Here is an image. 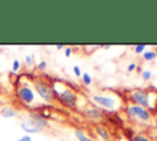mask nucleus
<instances>
[{"mask_svg": "<svg viewBox=\"0 0 157 141\" xmlns=\"http://www.w3.org/2000/svg\"><path fill=\"white\" fill-rule=\"evenodd\" d=\"M18 67H20V63H18V60H13V63H12V70H13V71H17Z\"/></svg>", "mask_w": 157, "mask_h": 141, "instance_id": "18", "label": "nucleus"}, {"mask_svg": "<svg viewBox=\"0 0 157 141\" xmlns=\"http://www.w3.org/2000/svg\"><path fill=\"white\" fill-rule=\"evenodd\" d=\"M75 136L78 139V141H92L81 129H76L75 130Z\"/></svg>", "mask_w": 157, "mask_h": 141, "instance_id": "12", "label": "nucleus"}, {"mask_svg": "<svg viewBox=\"0 0 157 141\" xmlns=\"http://www.w3.org/2000/svg\"><path fill=\"white\" fill-rule=\"evenodd\" d=\"M61 48H63V44H58L56 45V49H61Z\"/></svg>", "mask_w": 157, "mask_h": 141, "instance_id": "25", "label": "nucleus"}, {"mask_svg": "<svg viewBox=\"0 0 157 141\" xmlns=\"http://www.w3.org/2000/svg\"><path fill=\"white\" fill-rule=\"evenodd\" d=\"M135 69H136V64H135V63H131V64H129V66H128V71H129V72L134 71Z\"/></svg>", "mask_w": 157, "mask_h": 141, "instance_id": "19", "label": "nucleus"}, {"mask_svg": "<svg viewBox=\"0 0 157 141\" xmlns=\"http://www.w3.org/2000/svg\"><path fill=\"white\" fill-rule=\"evenodd\" d=\"M130 141H150V139H148L147 136L142 135V134H136V135H134V136L131 137Z\"/></svg>", "mask_w": 157, "mask_h": 141, "instance_id": "13", "label": "nucleus"}, {"mask_svg": "<svg viewBox=\"0 0 157 141\" xmlns=\"http://www.w3.org/2000/svg\"><path fill=\"white\" fill-rule=\"evenodd\" d=\"M34 87L38 92V94L47 102H52L54 99V94H53V90L50 88V86L43 81H36L34 82Z\"/></svg>", "mask_w": 157, "mask_h": 141, "instance_id": "2", "label": "nucleus"}, {"mask_svg": "<svg viewBox=\"0 0 157 141\" xmlns=\"http://www.w3.org/2000/svg\"><path fill=\"white\" fill-rule=\"evenodd\" d=\"M21 128H22V130H25V131L28 132V134H37L38 131H40V129H39L32 120L22 121V123H21Z\"/></svg>", "mask_w": 157, "mask_h": 141, "instance_id": "7", "label": "nucleus"}, {"mask_svg": "<svg viewBox=\"0 0 157 141\" xmlns=\"http://www.w3.org/2000/svg\"><path fill=\"white\" fill-rule=\"evenodd\" d=\"M45 66H47V63H45V61H42V63L38 64V69H39V70H44Z\"/></svg>", "mask_w": 157, "mask_h": 141, "instance_id": "21", "label": "nucleus"}, {"mask_svg": "<svg viewBox=\"0 0 157 141\" xmlns=\"http://www.w3.org/2000/svg\"><path fill=\"white\" fill-rule=\"evenodd\" d=\"M21 141H32V139H31L29 135H26V136H23V137L21 139Z\"/></svg>", "mask_w": 157, "mask_h": 141, "instance_id": "24", "label": "nucleus"}, {"mask_svg": "<svg viewBox=\"0 0 157 141\" xmlns=\"http://www.w3.org/2000/svg\"><path fill=\"white\" fill-rule=\"evenodd\" d=\"M93 101L96 103H98L99 105L104 107V108H108V109H113L117 104L115 99L112 98V97H105V96H93Z\"/></svg>", "mask_w": 157, "mask_h": 141, "instance_id": "5", "label": "nucleus"}, {"mask_svg": "<svg viewBox=\"0 0 157 141\" xmlns=\"http://www.w3.org/2000/svg\"><path fill=\"white\" fill-rule=\"evenodd\" d=\"M59 99H60V102L64 103L66 107L72 108V107H75V104H76L77 97H76V94H75L71 90H65L64 92H61V93L59 94Z\"/></svg>", "mask_w": 157, "mask_h": 141, "instance_id": "4", "label": "nucleus"}, {"mask_svg": "<svg viewBox=\"0 0 157 141\" xmlns=\"http://www.w3.org/2000/svg\"><path fill=\"white\" fill-rule=\"evenodd\" d=\"M141 77H142V80L147 81V80H150V78L152 77V72H151L150 70H144V71L141 72Z\"/></svg>", "mask_w": 157, "mask_h": 141, "instance_id": "15", "label": "nucleus"}, {"mask_svg": "<svg viewBox=\"0 0 157 141\" xmlns=\"http://www.w3.org/2000/svg\"><path fill=\"white\" fill-rule=\"evenodd\" d=\"M82 80H83V83H85V85H91V82H92L91 76H90L87 72H85V74L82 75Z\"/></svg>", "mask_w": 157, "mask_h": 141, "instance_id": "17", "label": "nucleus"}, {"mask_svg": "<svg viewBox=\"0 0 157 141\" xmlns=\"http://www.w3.org/2000/svg\"><path fill=\"white\" fill-rule=\"evenodd\" d=\"M145 49H146V45H145V44H137V45H135V48H134V50H135L136 54H142Z\"/></svg>", "mask_w": 157, "mask_h": 141, "instance_id": "16", "label": "nucleus"}, {"mask_svg": "<svg viewBox=\"0 0 157 141\" xmlns=\"http://www.w3.org/2000/svg\"><path fill=\"white\" fill-rule=\"evenodd\" d=\"M97 132H98V135L102 137V139H104V140H109L110 139V135H109V132H108V130L105 129V128H103V126H97Z\"/></svg>", "mask_w": 157, "mask_h": 141, "instance_id": "11", "label": "nucleus"}, {"mask_svg": "<svg viewBox=\"0 0 157 141\" xmlns=\"http://www.w3.org/2000/svg\"><path fill=\"white\" fill-rule=\"evenodd\" d=\"M0 114L4 116V118H12V116H15L17 113H16V110H13L12 108H4V109H1V112H0Z\"/></svg>", "mask_w": 157, "mask_h": 141, "instance_id": "10", "label": "nucleus"}, {"mask_svg": "<svg viewBox=\"0 0 157 141\" xmlns=\"http://www.w3.org/2000/svg\"><path fill=\"white\" fill-rule=\"evenodd\" d=\"M71 51H72V49L69 47V48H66L65 49V56H70L71 55Z\"/></svg>", "mask_w": 157, "mask_h": 141, "instance_id": "22", "label": "nucleus"}, {"mask_svg": "<svg viewBox=\"0 0 157 141\" xmlns=\"http://www.w3.org/2000/svg\"><path fill=\"white\" fill-rule=\"evenodd\" d=\"M126 113L130 118H137L142 121H147L151 119V113L148 109L144 108V107H140V105H136V104H132V105H129L126 108Z\"/></svg>", "mask_w": 157, "mask_h": 141, "instance_id": "1", "label": "nucleus"}, {"mask_svg": "<svg viewBox=\"0 0 157 141\" xmlns=\"http://www.w3.org/2000/svg\"><path fill=\"white\" fill-rule=\"evenodd\" d=\"M31 118H32L31 120H32V121H33L40 130L47 125V120L43 119V118H42L40 115H38V114H34V113H33V114H31Z\"/></svg>", "mask_w": 157, "mask_h": 141, "instance_id": "8", "label": "nucleus"}, {"mask_svg": "<svg viewBox=\"0 0 157 141\" xmlns=\"http://www.w3.org/2000/svg\"><path fill=\"white\" fill-rule=\"evenodd\" d=\"M25 59H26V63H27L28 65H31V64H32V56L26 55V58H25Z\"/></svg>", "mask_w": 157, "mask_h": 141, "instance_id": "23", "label": "nucleus"}, {"mask_svg": "<svg viewBox=\"0 0 157 141\" xmlns=\"http://www.w3.org/2000/svg\"><path fill=\"white\" fill-rule=\"evenodd\" d=\"M155 112H156V113H157V105H156V107H155Z\"/></svg>", "mask_w": 157, "mask_h": 141, "instance_id": "26", "label": "nucleus"}, {"mask_svg": "<svg viewBox=\"0 0 157 141\" xmlns=\"http://www.w3.org/2000/svg\"><path fill=\"white\" fill-rule=\"evenodd\" d=\"M17 94H18V97L23 101V102H26V103H32L33 102V99H34V93H33V91L29 88V87H20L18 88V91H17Z\"/></svg>", "mask_w": 157, "mask_h": 141, "instance_id": "6", "label": "nucleus"}, {"mask_svg": "<svg viewBox=\"0 0 157 141\" xmlns=\"http://www.w3.org/2000/svg\"><path fill=\"white\" fill-rule=\"evenodd\" d=\"M87 114H88L90 118H98V116H101V112L98 109H90L87 112Z\"/></svg>", "mask_w": 157, "mask_h": 141, "instance_id": "14", "label": "nucleus"}, {"mask_svg": "<svg viewBox=\"0 0 157 141\" xmlns=\"http://www.w3.org/2000/svg\"><path fill=\"white\" fill-rule=\"evenodd\" d=\"M131 99L136 105L144 107V108H148L150 107V99H148V94L147 92L142 91V90H136L131 93Z\"/></svg>", "mask_w": 157, "mask_h": 141, "instance_id": "3", "label": "nucleus"}, {"mask_svg": "<svg viewBox=\"0 0 157 141\" xmlns=\"http://www.w3.org/2000/svg\"><path fill=\"white\" fill-rule=\"evenodd\" d=\"M18 141H21V139H20V140H18Z\"/></svg>", "mask_w": 157, "mask_h": 141, "instance_id": "27", "label": "nucleus"}, {"mask_svg": "<svg viewBox=\"0 0 157 141\" xmlns=\"http://www.w3.org/2000/svg\"><path fill=\"white\" fill-rule=\"evenodd\" d=\"M142 58L146 60V61H152L157 58V53L155 50H146L142 53Z\"/></svg>", "mask_w": 157, "mask_h": 141, "instance_id": "9", "label": "nucleus"}, {"mask_svg": "<svg viewBox=\"0 0 157 141\" xmlns=\"http://www.w3.org/2000/svg\"><path fill=\"white\" fill-rule=\"evenodd\" d=\"M74 72L76 76H81V69L78 66H74Z\"/></svg>", "mask_w": 157, "mask_h": 141, "instance_id": "20", "label": "nucleus"}]
</instances>
